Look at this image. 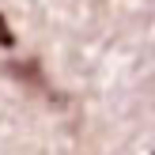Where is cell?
<instances>
[{"instance_id":"1","label":"cell","mask_w":155,"mask_h":155,"mask_svg":"<svg viewBox=\"0 0 155 155\" xmlns=\"http://www.w3.org/2000/svg\"><path fill=\"white\" fill-rule=\"evenodd\" d=\"M0 45H4V49H15V34L8 30V19H4V15H0Z\"/></svg>"}]
</instances>
